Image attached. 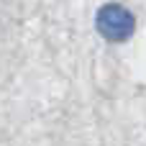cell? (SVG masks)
Masks as SVG:
<instances>
[{
	"mask_svg": "<svg viewBox=\"0 0 146 146\" xmlns=\"http://www.w3.org/2000/svg\"><path fill=\"white\" fill-rule=\"evenodd\" d=\"M95 28H98V33H100L103 38L121 44V41H128V38L133 36V31H136V18H133V13H131L126 5H121V3H105V5L98 10V15H95Z\"/></svg>",
	"mask_w": 146,
	"mask_h": 146,
	"instance_id": "cell-1",
	"label": "cell"
}]
</instances>
